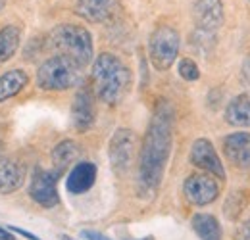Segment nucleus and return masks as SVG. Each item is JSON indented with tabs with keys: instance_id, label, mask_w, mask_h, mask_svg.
I'll return each mask as SVG.
<instances>
[{
	"instance_id": "obj_11",
	"label": "nucleus",
	"mask_w": 250,
	"mask_h": 240,
	"mask_svg": "<svg viewBox=\"0 0 250 240\" xmlns=\"http://www.w3.org/2000/svg\"><path fill=\"white\" fill-rule=\"evenodd\" d=\"M120 10L118 0H77L75 12L93 23H106L110 21Z\"/></svg>"
},
{
	"instance_id": "obj_12",
	"label": "nucleus",
	"mask_w": 250,
	"mask_h": 240,
	"mask_svg": "<svg viewBox=\"0 0 250 240\" xmlns=\"http://www.w3.org/2000/svg\"><path fill=\"white\" fill-rule=\"evenodd\" d=\"M223 152L227 160L239 167V169H249L250 167V133H233L223 139Z\"/></svg>"
},
{
	"instance_id": "obj_19",
	"label": "nucleus",
	"mask_w": 250,
	"mask_h": 240,
	"mask_svg": "<svg viewBox=\"0 0 250 240\" xmlns=\"http://www.w3.org/2000/svg\"><path fill=\"white\" fill-rule=\"evenodd\" d=\"M21 44V29L18 25H6L0 29V63L12 60Z\"/></svg>"
},
{
	"instance_id": "obj_25",
	"label": "nucleus",
	"mask_w": 250,
	"mask_h": 240,
	"mask_svg": "<svg viewBox=\"0 0 250 240\" xmlns=\"http://www.w3.org/2000/svg\"><path fill=\"white\" fill-rule=\"evenodd\" d=\"M0 240H14V237L8 229H0Z\"/></svg>"
},
{
	"instance_id": "obj_7",
	"label": "nucleus",
	"mask_w": 250,
	"mask_h": 240,
	"mask_svg": "<svg viewBox=\"0 0 250 240\" xmlns=\"http://www.w3.org/2000/svg\"><path fill=\"white\" fill-rule=\"evenodd\" d=\"M60 173L58 171H48V169H42V167H37L31 175V182H29V196L33 200L42 206V208H54L58 206L60 202V196H58V188H56V182H58Z\"/></svg>"
},
{
	"instance_id": "obj_6",
	"label": "nucleus",
	"mask_w": 250,
	"mask_h": 240,
	"mask_svg": "<svg viewBox=\"0 0 250 240\" xmlns=\"http://www.w3.org/2000/svg\"><path fill=\"white\" fill-rule=\"evenodd\" d=\"M137 137L131 129H118L110 139V163L118 175H125L135 160Z\"/></svg>"
},
{
	"instance_id": "obj_29",
	"label": "nucleus",
	"mask_w": 250,
	"mask_h": 240,
	"mask_svg": "<svg viewBox=\"0 0 250 240\" xmlns=\"http://www.w3.org/2000/svg\"><path fill=\"white\" fill-rule=\"evenodd\" d=\"M146 240H152V239H146Z\"/></svg>"
},
{
	"instance_id": "obj_5",
	"label": "nucleus",
	"mask_w": 250,
	"mask_h": 240,
	"mask_svg": "<svg viewBox=\"0 0 250 240\" xmlns=\"http://www.w3.org/2000/svg\"><path fill=\"white\" fill-rule=\"evenodd\" d=\"M179 33L169 25H160L152 31L148 39V54L150 61L158 71H166L173 65L179 54Z\"/></svg>"
},
{
	"instance_id": "obj_13",
	"label": "nucleus",
	"mask_w": 250,
	"mask_h": 240,
	"mask_svg": "<svg viewBox=\"0 0 250 240\" xmlns=\"http://www.w3.org/2000/svg\"><path fill=\"white\" fill-rule=\"evenodd\" d=\"M94 96L91 90L81 89L75 98H73V106H71V121L75 125L77 131H87L91 129L94 123Z\"/></svg>"
},
{
	"instance_id": "obj_1",
	"label": "nucleus",
	"mask_w": 250,
	"mask_h": 240,
	"mask_svg": "<svg viewBox=\"0 0 250 240\" xmlns=\"http://www.w3.org/2000/svg\"><path fill=\"white\" fill-rule=\"evenodd\" d=\"M173 108L167 100H160L148 123L139 156V194L152 198L162 182L171 144H173Z\"/></svg>"
},
{
	"instance_id": "obj_24",
	"label": "nucleus",
	"mask_w": 250,
	"mask_h": 240,
	"mask_svg": "<svg viewBox=\"0 0 250 240\" xmlns=\"http://www.w3.org/2000/svg\"><path fill=\"white\" fill-rule=\"evenodd\" d=\"M8 231H10V233H16V235H20V237H23V239H27V240H41L39 237H35V235L27 233V231H21V229H18V227H8Z\"/></svg>"
},
{
	"instance_id": "obj_2",
	"label": "nucleus",
	"mask_w": 250,
	"mask_h": 240,
	"mask_svg": "<svg viewBox=\"0 0 250 240\" xmlns=\"http://www.w3.org/2000/svg\"><path fill=\"white\" fill-rule=\"evenodd\" d=\"M93 90L104 104H120L131 83V73L118 56L102 52L93 63Z\"/></svg>"
},
{
	"instance_id": "obj_15",
	"label": "nucleus",
	"mask_w": 250,
	"mask_h": 240,
	"mask_svg": "<svg viewBox=\"0 0 250 240\" xmlns=\"http://www.w3.org/2000/svg\"><path fill=\"white\" fill-rule=\"evenodd\" d=\"M25 180V169L21 163L14 160H6L0 163V194H12L21 188Z\"/></svg>"
},
{
	"instance_id": "obj_3",
	"label": "nucleus",
	"mask_w": 250,
	"mask_h": 240,
	"mask_svg": "<svg viewBox=\"0 0 250 240\" xmlns=\"http://www.w3.org/2000/svg\"><path fill=\"white\" fill-rule=\"evenodd\" d=\"M48 44L58 56H63L69 61H73L79 69L89 65L93 60V37L89 29L73 23H62L56 29H52L48 37Z\"/></svg>"
},
{
	"instance_id": "obj_21",
	"label": "nucleus",
	"mask_w": 250,
	"mask_h": 240,
	"mask_svg": "<svg viewBox=\"0 0 250 240\" xmlns=\"http://www.w3.org/2000/svg\"><path fill=\"white\" fill-rule=\"evenodd\" d=\"M177 69H179V75H181L185 81H188V83H190V81H198V77H200L198 65L190 60V58H183V60L179 61Z\"/></svg>"
},
{
	"instance_id": "obj_23",
	"label": "nucleus",
	"mask_w": 250,
	"mask_h": 240,
	"mask_svg": "<svg viewBox=\"0 0 250 240\" xmlns=\"http://www.w3.org/2000/svg\"><path fill=\"white\" fill-rule=\"evenodd\" d=\"M81 239L83 240H110L106 235L96 233V231H81Z\"/></svg>"
},
{
	"instance_id": "obj_27",
	"label": "nucleus",
	"mask_w": 250,
	"mask_h": 240,
	"mask_svg": "<svg viewBox=\"0 0 250 240\" xmlns=\"http://www.w3.org/2000/svg\"><path fill=\"white\" fill-rule=\"evenodd\" d=\"M4 4H6V0H0V10L4 8Z\"/></svg>"
},
{
	"instance_id": "obj_18",
	"label": "nucleus",
	"mask_w": 250,
	"mask_h": 240,
	"mask_svg": "<svg viewBox=\"0 0 250 240\" xmlns=\"http://www.w3.org/2000/svg\"><path fill=\"white\" fill-rule=\"evenodd\" d=\"M192 231L200 240H221V227L218 219L210 213H196L190 219Z\"/></svg>"
},
{
	"instance_id": "obj_4",
	"label": "nucleus",
	"mask_w": 250,
	"mask_h": 240,
	"mask_svg": "<svg viewBox=\"0 0 250 240\" xmlns=\"http://www.w3.org/2000/svg\"><path fill=\"white\" fill-rule=\"evenodd\" d=\"M79 67L63 56H52L37 69V85L42 90H65L79 83Z\"/></svg>"
},
{
	"instance_id": "obj_17",
	"label": "nucleus",
	"mask_w": 250,
	"mask_h": 240,
	"mask_svg": "<svg viewBox=\"0 0 250 240\" xmlns=\"http://www.w3.org/2000/svg\"><path fill=\"white\" fill-rule=\"evenodd\" d=\"M29 77L23 69H10L4 75H0V102L10 100L12 96L20 94L27 87Z\"/></svg>"
},
{
	"instance_id": "obj_26",
	"label": "nucleus",
	"mask_w": 250,
	"mask_h": 240,
	"mask_svg": "<svg viewBox=\"0 0 250 240\" xmlns=\"http://www.w3.org/2000/svg\"><path fill=\"white\" fill-rule=\"evenodd\" d=\"M2 156H4V142H2V139H0V160H2Z\"/></svg>"
},
{
	"instance_id": "obj_22",
	"label": "nucleus",
	"mask_w": 250,
	"mask_h": 240,
	"mask_svg": "<svg viewBox=\"0 0 250 240\" xmlns=\"http://www.w3.org/2000/svg\"><path fill=\"white\" fill-rule=\"evenodd\" d=\"M235 240H250V219L249 221H245V223L239 227Z\"/></svg>"
},
{
	"instance_id": "obj_16",
	"label": "nucleus",
	"mask_w": 250,
	"mask_h": 240,
	"mask_svg": "<svg viewBox=\"0 0 250 240\" xmlns=\"http://www.w3.org/2000/svg\"><path fill=\"white\" fill-rule=\"evenodd\" d=\"M225 121L233 127H250V96L239 94L225 108Z\"/></svg>"
},
{
	"instance_id": "obj_8",
	"label": "nucleus",
	"mask_w": 250,
	"mask_h": 240,
	"mask_svg": "<svg viewBox=\"0 0 250 240\" xmlns=\"http://www.w3.org/2000/svg\"><path fill=\"white\" fill-rule=\"evenodd\" d=\"M185 198L192 206H208L219 196V184L212 175L194 173L183 184Z\"/></svg>"
},
{
	"instance_id": "obj_9",
	"label": "nucleus",
	"mask_w": 250,
	"mask_h": 240,
	"mask_svg": "<svg viewBox=\"0 0 250 240\" xmlns=\"http://www.w3.org/2000/svg\"><path fill=\"white\" fill-rule=\"evenodd\" d=\"M192 21L196 25V31L214 35L223 25L221 0H194L192 2Z\"/></svg>"
},
{
	"instance_id": "obj_28",
	"label": "nucleus",
	"mask_w": 250,
	"mask_h": 240,
	"mask_svg": "<svg viewBox=\"0 0 250 240\" xmlns=\"http://www.w3.org/2000/svg\"><path fill=\"white\" fill-rule=\"evenodd\" d=\"M62 240H73V239H71V237H65V235H63Z\"/></svg>"
},
{
	"instance_id": "obj_14",
	"label": "nucleus",
	"mask_w": 250,
	"mask_h": 240,
	"mask_svg": "<svg viewBox=\"0 0 250 240\" xmlns=\"http://www.w3.org/2000/svg\"><path fill=\"white\" fill-rule=\"evenodd\" d=\"M96 180V165L93 161H79L65 179V188L71 194H83L87 192Z\"/></svg>"
},
{
	"instance_id": "obj_20",
	"label": "nucleus",
	"mask_w": 250,
	"mask_h": 240,
	"mask_svg": "<svg viewBox=\"0 0 250 240\" xmlns=\"http://www.w3.org/2000/svg\"><path fill=\"white\" fill-rule=\"evenodd\" d=\"M79 156V146L73 140H62L60 144L54 146L52 150V163H54V171H58L62 175L67 169V165Z\"/></svg>"
},
{
	"instance_id": "obj_10",
	"label": "nucleus",
	"mask_w": 250,
	"mask_h": 240,
	"mask_svg": "<svg viewBox=\"0 0 250 240\" xmlns=\"http://www.w3.org/2000/svg\"><path fill=\"white\" fill-rule=\"evenodd\" d=\"M188 160H190V163H192L194 167L204 169V171L210 173L212 177H218V179H223V177H225L223 163H221V160H219L214 144H212L208 139H198V140L192 142Z\"/></svg>"
}]
</instances>
